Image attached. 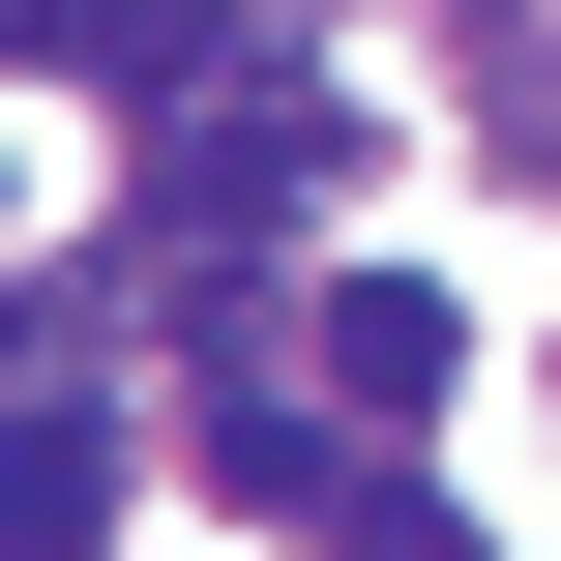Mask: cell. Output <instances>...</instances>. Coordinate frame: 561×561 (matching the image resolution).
<instances>
[{
	"label": "cell",
	"mask_w": 561,
	"mask_h": 561,
	"mask_svg": "<svg viewBox=\"0 0 561 561\" xmlns=\"http://www.w3.org/2000/svg\"><path fill=\"white\" fill-rule=\"evenodd\" d=\"M118 533V414L89 385H0V561H89Z\"/></svg>",
	"instance_id": "6da1fadb"
},
{
	"label": "cell",
	"mask_w": 561,
	"mask_h": 561,
	"mask_svg": "<svg viewBox=\"0 0 561 561\" xmlns=\"http://www.w3.org/2000/svg\"><path fill=\"white\" fill-rule=\"evenodd\" d=\"M325 385H355V414H444V296L355 266V296H325Z\"/></svg>",
	"instance_id": "7a4b0ae2"
},
{
	"label": "cell",
	"mask_w": 561,
	"mask_h": 561,
	"mask_svg": "<svg viewBox=\"0 0 561 561\" xmlns=\"http://www.w3.org/2000/svg\"><path fill=\"white\" fill-rule=\"evenodd\" d=\"M355 561H473V533H444V503H414V473H385V503H355Z\"/></svg>",
	"instance_id": "3957f363"
},
{
	"label": "cell",
	"mask_w": 561,
	"mask_h": 561,
	"mask_svg": "<svg viewBox=\"0 0 561 561\" xmlns=\"http://www.w3.org/2000/svg\"><path fill=\"white\" fill-rule=\"evenodd\" d=\"M30 30H89V0H0V59H30Z\"/></svg>",
	"instance_id": "277c9868"
}]
</instances>
